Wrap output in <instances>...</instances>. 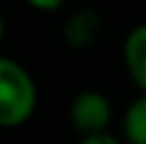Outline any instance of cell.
I'll list each match as a JSON object with an SVG mask.
<instances>
[{"mask_svg": "<svg viewBox=\"0 0 146 144\" xmlns=\"http://www.w3.org/2000/svg\"><path fill=\"white\" fill-rule=\"evenodd\" d=\"M38 89L29 70L0 55V127H19L34 115Z\"/></svg>", "mask_w": 146, "mask_h": 144, "instance_id": "1", "label": "cell"}, {"mask_svg": "<svg viewBox=\"0 0 146 144\" xmlns=\"http://www.w3.org/2000/svg\"><path fill=\"white\" fill-rule=\"evenodd\" d=\"M113 118V106L106 94L96 89H84L79 91L70 103V123L72 127L82 135H96L106 132Z\"/></svg>", "mask_w": 146, "mask_h": 144, "instance_id": "2", "label": "cell"}, {"mask_svg": "<svg viewBox=\"0 0 146 144\" xmlns=\"http://www.w3.org/2000/svg\"><path fill=\"white\" fill-rule=\"evenodd\" d=\"M101 29H103V22H101V15L91 7H82L77 12L65 19V27H62V39L65 43L74 51H82V48H89L98 41L101 36Z\"/></svg>", "mask_w": 146, "mask_h": 144, "instance_id": "3", "label": "cell"}, {"mask_svg": "<svg viewBox=\"0 0 146 144\" xmlns=\"http://www.w3.org/2000/svg\"><path fill=\"white\" fill-rule=\"evenodd\" d=\"M122 60L129 79L139 87L141 94H146V24H139L125 36Z\"/></svg>", "mask_w": 146, "mask_h": 144, "instance_id": "4", "label": "cell"}, {"mask_svg": "<svg viewBox=\"0 0 146 144\" xmlns=\"http://www.w3.org/2000/svg\"><path fill=\"white\" fill-rule=\"evenodd\" d=\"M122 135L129 144H146V94L127 106L122 118Z\"/></svg>", "mask_w": 146, "mask_h": 144, "instance_id": "5", "label": "cell"}, {"mask_svg": "<svg viewBox=\"0 0 146 144\" xmlns=\"http://www.w3.org/2000/svg\"><path fill=\"white\" fill-rule=\"evenodd\" d=\"M77 144H120V139L106 130V132H96V135H84Z\"/></svg>", "mask_w": 146, "mask_h": 144, "instance_id": "6", "label": "cell"}, {"mask_svg": "<svg viewBox=\"0 0 146 144\" xmlns=\"http://www.w3.org/2000/svg\"><path fill=\"white\" fill-rule=\"evenodd\" d=\"M24 3H27L29 7L38 10V12H55V10L62 7L65 0H24Z\"/></svg>", "mask_w": 146, "mask_h": 144, "instance_id": "7", "label": "cell"}, {"mask_svg": "<svg viewBox=\"0 0 146 144\" xmlns=\"http://www.w3.org/2000/svg\"><path fill=\"white\" fill-rule=\"evenodd\" d=\"M3 39H5V17L0 12V43H3Z\"/></svg>", "mask_w": 146, "mask_h": 144, "instance_id": "8", "label": "cell"}]
</instances>
